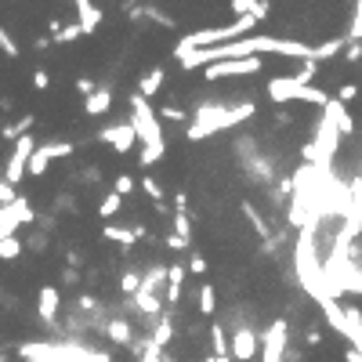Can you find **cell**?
Returning <instances> with one entry per match:
<instances>
[{
	"label": "cell",
	"instance_id": "cell-37",
	"mask_svg": "<svg viewBox=\"0 0 362 362\" xmlns=\"http://www.w3.org/2000/svg\"><path fill=\"white\" fill-rule=\"evenodd\" d=\"M0 51H4L8 58H18V55H22V51H18V44H15V36H11L4 26H0Z\"/></svg>",
	"mask_w": 362,
	"mask_h": 362
},
{
	"label": "cell",
	"instance_id": "cell-34",
	"mask_svg": "<svg viewBox=\"0 0 362 362\" xmlns=\"http://www.w3.org/2000/svg\"><path fill=\"white\" fill-rule=\"evenodd\" d=\"M348 40L351 44H362V0L355 4V15H351V26H348Z\"/></svg>",
	"mask_w": 362,
	"mask_h": 362
},
{
	"label": "cell",
	"instance_id": "cell-24",
	"mask_svg": "<svg viewBox=\"0 0 362 362\" xmlns=\"http://www.w3.org/2000/svg\"><path fill=\"white\" fill-rule=\"evenodd\" d=\"M134 308L145 315V319H160L163 315V305L156 293H134Z\"/></svg>",
	"mask_w": 362,
	"mask_h": 362
},
{
	"label": "cell",
	"instance_id": "cell-47",
	"mask_svg": "<svg viewBox=\"0 0 362 362\" xmlns=\"http://www.w3.org/2000/svg\"><path fill=\"white\" fill-rule=\"evenodd\" d=\"M344 58H348V62H358V58H362V44H348V48H344Z\"/></svg>",
	"mask_w": 362,
	"mask_h": 362
},
{
	"label": "cell",
	"instance_id": "cell-21",
	"mask_svg": "<svg viewBox=\"0 0 362 362\" xmlns=\"http://www.w3.org/2000/svg\"><path fill=\"white\" fill-rule=\"evenodd\" d=\"M105 337H109L113 344H134V330L127 319H113V323L105 326Z\"/></svg>",
	"mask_w": 362,
	"mask_h": 362
},
{
	"label": "cell",
	"instance_id": "cell-4",
	"mask_svg": "<svg viewBox=\"0 0 362 362\" xmlns=\"http://www.w3.org/2000/svg\"><path fill=\"white\" fill-rule=\"evenodd\" d=\"M131 127H134L141 148H167L163 131H160V116H156V109H153V105H148L141 95L131 98Z\"/></svg>",
	"mask_w": 362,
	"mask_h": 362
},
{
	"label": "cell",
	"instance_id": "cell-46",
	"mask_svg": "<svg viewBox=\"0 0 362 362\" xmlns=\"http://www.w3.org/2000/svg\"><path fill=\"white\" fill-rule=\"evenodd\" d=\"M305 344H308V348L323 344V330H319V326H308V330H305Z\"/></svg>",
	"mask_w": 362,
	"mask_h": 362
},
{
	"label": "cell",
	"instance_id": "cell-39",
	"mask_svg": "<svg viewBox=\"0 0 362 362\" xmlns=\"http://www.w3.org/2000/svg\"><path fill=\"white\" fill-rule=\"evenodd\" d=\"M156 116H160V120H170V123H185V109H178V105H163Z\"/></svg>",
	"mask_w": 362,
	"mask_h": 362
},
{
	"label": "cell",
	"instance_id": "cell-20",
	"mask_svg": "<svg viewBox=\"0 0 362 362\" xmlns=\"http://www.w3.org/2000/svg\"><path fill=\"white\" fill-rule=\"evenodd\" d=\"M109 109H113V91L109 88H98L91 98H83V113H88V116H102Z\"/></svg>",
	"mask_w": 362,
	"mask_h": 362
},
{
	"label": "cell",
	"instance_id": "cell-35",
	"mask_svg": "<svg viewBox=\"0 0 362 362\" xmlns=\"http://www.w3.org/2000/svg\"><path fill=\"white\" fill-rule=\"evenodd\" d=\"M120 290H123L127 297H134V293L141 290V275H134V272H123V275H120Z\"/></svg>",
	"mask_w": 362,
	"mask_h": 362
},
{
	"label": "cell",
	"instance_id": "cell-25",
	"mask_svg": "<svg viewBox=\"0 0 362 362\" xmlns=\"http://www.w3.org/2000/svg\"><path fill=\"white\" fill-rule=\"evenodd\" d=\"M120 210H123V196H116L113 188H109V193L102 196V203H98V218H105V225H109Z\"/></svg>",
	"mask_w": 362,
	"mask_h": 362
},
{
	"label": "cell",
	"instance_id": "cell-14",
	"mask_svg": "<svg viewBox=\"0 0 362 362\" xmlns=\"http://www.w3.org/2000/svg\"><path fill=\"white\" fill-rule=\"evenodd\" d=\"M102 236L109 239V243H116V246L127 253V250H134V243L141 239V232H138V225H134V228H123V225H113V221H109V225L102 228Z\"/></svg>",
	"mask_w": 362,
	"mask_h": 362
},
{
	"label": "cell",
	"instance_id": "cell-33",
	"mask_svg": "<svg viewBox=\"0 0 362 362\" xmlns=\"http://www.w3.org/2000/svg\"><path fill=\"white\" fill-rule=\"evenodd\" d=\"M44 148H48V156H51V160H66V156H73V153H76V145H73V141H48Z\"/></svg>",
	"mask_w": 362,
	"mask_h": 362
},
{
	"label": "cell",
	"instance_id": "cell-32",
	"mask_svg": "<svg viewBox=\"0 0 362 362\" xmlns=\"http://www.w3.org/2000/svg\"><path fill=\"white\" fill-rule=\"evenodd\" d=\"M138 188H141V193H145L148 200H153V203H163V185H160V181H156L153 174H145Z\"/></svg>",
	"mask_w": 362,
	"mask_h": 362
},
{
	"label": "cell",
	"instance_id": "cell-1",
	"mask_svg": "<svg viewBox=\"0 0 362 362\" xmlns=\"http://www.w3.org/2000/svg\"><path fill=\"white\" fill-rule=\"evenodd\" d=\"M258 113V105L253 102H239V105H221V102H207L196 109L193 123H188V141H203V138H214L228 127H239L243 120H250Z\"/></svg>",
	"mask_w": 362,
	"mask_h": 362
},
{
	"label": "cell",
	"instance_id": "cell-11",
	"mask_svg": "<svg viewBox=\"0 0 362 362\" xmlns=\"http://www.w3.org/2000/svg\"><path fill=\"white\" fill-rule=\"evenodd\" d=\"M33 221H36V218H33V207L18 196L15 203L0 207V239H11L18 225H33Z\"/></svg>",
	"mask_w": 362,
	"mask_h": 362
},
{
	"label": "cell",
	"instance_id": "cell-5",
	"mask_svg": "<svg viewBox=\"0 0 362 362\" xmlns=\"http://www.w3.org/2000/svg\"><path fill=\"white\" fill-rule=\"evenodd\" d=\"M268 98H272L275 105L308 102V105H319V109H326V105H330V95H326V91H319V88H301V83H293L290 76L268 80Z\"/></svg>",
	"mask_w": 362,
	"mask_h": 362
},
{
	"label": "cell",
	"instance_id": "cell-30",
	"mask_svg": "<svg viewBox=\"0 0 362 362\" xmlns=\"http://www.w3.org/2000/svg\"><path fill=\"white\" fill-rule=\"evenodd\" d=\"M22 250H26V243L18 239V236L0 239V261H15V258H22Z\"/></svg>",
	"mask_w": 362,
	"mask_h": 362
},
{
	"label": "cell",
	"instance_id": "cell-26",
	"mask_svg": "<svg viewBox=\"0 0 362 362\" xmlns=\"http://www.w3.org/2000/svg\"><path fill=\"white\" fill-rule=\"evenodd\" d=\"M170 340H174V326H170V315L163 312V315L156 319V330H153V344L163 351V348L170 344Z\"/></svg>",
	"mask_w": 362,
	"mask_h": 362
},
{
	"label": "cell",
	"instance_id": "cell-22",
	"mask_svg": "<svg viewBox=\"0 0 362 362\" xmlns=\"http://www.w3.org/2000/svg\"><path fill=\"white\" fill-rule=\"evenodd\" d=\"M196 308H200V315H214L218 312V290H214V283H203L200 286V293H196Z\"/></svg>",
	"mask_w": 362,
	"mask_h": 362
},
{
	"label": "cell",
	"instance_id": "cell-17",
	"mask_svg": "<svg viewBox=\"0 0 362 362\" xmlns=\"http://www.w3.org/2000/svg\"><path fill=\"white\" fill-rule=\"evenodd\" d=\"M185 279H188V265H170L167 268V305H178L181 301Z\"/></svg>",
	"mask_w": 362,
	"mask_h": 362
},
{
	"label": "cell",
	"instance_id": "cell-29",
	"mask_svg": "<svg viewBox=\"0 0 362 362\" xmlns=\"http://www.w3.org/2000/svg\"><path fill=\"white\" fill-rule=\"evenodd\" d=\"M174 236L188 246L193 243V225H188V210H174Z\"/></svg>",
	"mask_w": 362,
	"mask_h": 362
},
{
	"label": "cell",
	"instance_id": "cell-42",
	"mask_svg": "<svg viewBox=\"0 0 362 362\" xmlns=\"http://www.w3.org/2000/svg\"><path fill=\"white\" fill-rule=\"evenodd\" d=\"M207 258H203V253H193V258H188V275H207Z\"/></svg>",
	"mask_w": 362,
	"mask_h": 362
},
{
	"label": "cell",
	"instance_id": "cell-31",
	"mask_svg": "<svg viewBox=\"0 0 362 362\" xmlns=\"http://www.w3.org/2000/svg\"><path fill=\"white\" fill-rule=\"evenodd\" d=\"M315 73H319V62H301V69H297L290 80H293V83H301V88H312Z\"/></svg>",
	"mask_w": 362,
	"mask_h": 362
},
{
	"label": "cell",
	"instance_id": "cell-10",
	"mask_svg": "<svg viewBox=\"0 0 362 362\" xmlns=\"http://www.w3.org/2000/svg\"><path fill=\"white\" fill-rule=\"evenodd\" d=\"M261 351V333L258 330H250V326H236L228 337V355L236 358V362H253Z\"/></svg>",
	"mask_w": 362,
	"mask_h": 362
},
{
	"label": "cell",
	"instance_id": "cell-48",
	"mask_svg": "<svg viewBox=\"0 0 362 362\" xmlns=\"http://www.w3.org/2000/svg\"><path fill=\"white\" fill-rule=\"evenodd\" d=\"M80 308H83V312H95V308H98V301H95L91 293H83V297H80Z\"/></svg>",
	"mask_w": 362,
	"mask_h": 362
},
{
	"label": "cell",
	"instance_id": "cell-38",
	"mask_svg": "<svg viewBox=\"0 0 362 362\" xmlns=\"http://www.w3.org/2000/svg\"><path fill=\"white\" fill-rule=\"evenodd\" d=\"M80 36H83V29L73 22V26H62V33L55 40H58V44H73V40H80Z\"/></svg>",
	"mask_w": 362,
	"mask_h": 362
},
{
	"label": "cell",
	"instance_id": "cell-19",
	"mask_svg": "<svg viewBox=\"0 0 362 362\" xmlns=\"http://www.w3.org/2000/svg\"><path fill=\"white\" fill-rule=\"evenodd\" d=\"M326 109H330L333 120H337V134H340V138H351V134H355V120H351V113H348V105H340L337 98H330Z\"/></svg>",
	"mask_w": 362,
	"mask_h": 362
},
{
	"label": "cell",
	"instance_id": "cell-23",
	"mask_svg": "<svg viewBox=\"0 0 362 362\" xmlns=\"http://www.w3.org/2000/svg\"><path fill=\"white\" fill-rule=\"evenodd\" d=\"M210 351H214V358H232L228 355V333H225V326L221 323H210Z\"/></svg>",
	"mask_w": 362,
	"mask_h": 362
},
{
	"label": "cell",
	"instance_id": "cell-40",
	"mask_svg": "<svg viewBox=\"0 0 362 362\" xmlns=\"http://www.w3.org/2000/svg\"><path fill=\"white\" fill-rule=\"evenodd\" d=\"M33 88H36V91H48V88H51V73H48L44 66L33 69Z\"/></svg>",
	"mask_w": 362,
	"mask_h": 362
},
{
	"label": "cell",
	"instance_id": "cell-8",
	"mask_svg": "<svg viewBox=\"0 0 362 362\" xmlns=\"http://www.w3.org/2000/svg\"><path fill=\"white\" fill-rule=\"evenodd\" d=\"M33 153H36V138H33V134H26V138H18V141H15L11 156H8V163H4V181H8V185H18V181L26 178Z\"/></svg>",
	"mask_w": 362,
	"mask_h": 362
},
{
	"label": "cell",
	"instance_id": "cell-50",
	"mask_svg": "<svg viewBox=\"0 0 362 362\" xmlns=\"http://www.w3.org/2000/svg\"><path fill=\"white\" fill-rule=\"evenodd\" d=\"M344 362H362V351H355V348H348V351H344Z\"/></svg>",
	"mask_w": 362,
	"mask_h": 362
},
{
	"label": "cell",
	"instance_id": "cell-41",
	"mask_svg": "<svg viewBox=\"0 0 362 362\" xmlns=\"http://www.w3.org/2000/svg\"><path fill=\"white\" fill-rule=\"evenodd\" d=\"M358 98V83H340L337 88V102L344 105V102H355Z\"/></svg>",
	"mask_w": 362,
	"mask_h": 362
},
{
	"label": "cell",
	"instance_id": "cell-44",
	"mask_svg": "<svg viewBox=\"0 0 362 362\" xmlns=\"http://www.w3.org/2000/svg\"><path fill=\"white\" fill-rule=\"evenodd\" d=\"M76 91H80L83 98H91L98 88H95V80H91V76H76Z\"/></svg>",
	"mask_w": 362,
	"mask_h": 362
},
{
	"label": "cell",
	"instance_id": "cell-15",
	"mask_svg": "<svg viewBox=\"0 0 362 362\" xmlns=\"http://www.w3.org/2000/svg\"><path fill=\"white\" fill-rule=\"evenodd\" d=\"M76 26L83 29V33H98V26H102V8L98 4H91V0H76Z\"/></svg>",
	"mask_w": 362,
	"mask_h": 362
},
{
	"label": "cell",
	"instance_id": "cell-13",
	"mask_svg": "<svg viewBox=\"0 0 362 362\" xmlns=\"http://www.w3.org/2000/svg\"><path fill=\"white\" fill-rule=\"evenodd\" d=\"M58 308H62V293H58V286H40V293H36V312H40V319H44L48 326H55L58 323Z\"/></svg>",
	"mask_w": 362,
	"mask_h": 362
},
{
	"label": "cell",
	"instance_id": "cell-3",
	"mask_svg": "<svg viewBox=\"0 0 362 362\" xmlns=\"http://www.w3.org/2000/svg\"><path fill=\"white\" fill-rule=\"evenodd\" d=\"M337 145H340V134H337V120L330 109H323V116H319L315 123V138H312V148H315V170L319 174H330V167H333V156H337Z\"/></svg>",
	"mask_w": 362,
	"mask_h": 362
},
{
	"label": "cell",
	"instance_id": "cell-12",
	"mask_svg": "<svg viewBox=\"0 0 362 362\" xmlns=\"http://www.w3.org/2000/svg\"><path fill=\"white\" fill-rule=\"evenodd\" d=\"M98 141L113 145L116 153L123 156V153H131V148L138 145V134H134L131 120H127V123H113V127H102V131H98Z\"/></svg>",
	"mask_w": 362,
	"mask_h": 362
},
{
	"label": "cell",
	"instance_id": "cell-7",
	"mask_svg": "<svg viewBox=\"0 0 362 362\" xmlns=\"http://www.w3.org/2000/svg\"><path fill=\"white\" fill-rule=\"evenodd\" d=\"M290 351V323L275 319V323L261 333V362H283Z\"/></svg>",
	"mask_w": 362,
	"mask_h": 362
},
{
	"label": "cell",
	"instance_id": "cell-6",
	"mask_svg": "<svg viewBox=\"0 0 362 362\" xmlns=\"http://www.w3.org/2000/svg\"><path fill=\"white\" fill-rule=\"evenodd\" d=\"M253 48H258V58L261 55H283V58H297V62H315V44H301V40L253 33Z\"/></svg>",
	"mask_w": 362,
	"mask_h": 362
},
{
	"label": "cell",
	"instance_id": "cell-27",
	"mask_svg": "<svg viewBox=\"0 0 362 362\" xmlns=\"http://www.w3.org/2000/svg\"><path fill=\"white\" fill-rule=\"evenodd\" d=\"M243 214L250 218V228H253V232H258V236L268 243V239H272V228H268V221L258 214V207H253V203H243Z\"/></svg>",
	"mask_w": 362,
	"mask_h": 362
},
{
	"label": "cell",
	"instance_id": "cell-18",
	"mask_svg": "<svg viewBox=\"0 0 362 362\" xmlns=\"http://www.w3.org/2000/svg\"><path fill=\"white\" fill-rule=\"evenodd\" d=\"M163 83H167V69H163V66H153V69H148V73L138 80V95L148 102L153 95H160V91H163Z\"/></svg>",
	"mask_w": 362,
	"mask_h": 362
},
{
	"label": "cell",
	"instance_id": "cell-49",
	"mask_svg": "<svg viewBox=\"0 0 362 362\" xmlns=\"http://www.w3.org/2000/svg\"><path fill=\"white\" fill-rule=\"evenodd\" d=\"M51 44H55V40H51V36H40V40H36V44H33V48H36V51H48Z\"/></svg>",
	"mask_w": 362,
	"mask_h": 362
},
{
	"label": "cell",
	"instance_id": "cell-43",
	"mask_svg": "<svg viewBox=\"0 0 362 362\" xmlns=\"http://www.w3.org/2000/svg\"><path fill=\"white\" fill-rule=\"evenodd\" d=\"M18 200V193H15V185H8L4 178H0V207H8V203H15Z\"/></svg>",
	"mask_w": 362,
	"mask_h": 362
},
{
	"label": "cell",
	"instance_id": "cell-2",
	"mask_svg": "<svg viewBox=\"0 0 362 362\" xmlns=\"http://www.w3.org/2000/svg\"><path fill=\"white\" fill-rule=\"evenodd\" d=\"M18 355L26 362H113L105 351L80 348V344H51V340H29L18 344Z\"/></svg>",
	"mask_w": 362,
	"mask_h": 362
},
{
	"label": "cell",
	"instance_id": "cell-36",
	"mask_svg": "<svg viewBox=\"0 0 362 362\" xmlns=\"http://www.w3.org/2000/svg\"><path fill=\"white\" fill-rule=\"evenodd\" d=\"M134 188H138V185H134V178H131V174H116V185H113V193H116V196H123V200H127V196L134 193Z\"/></svg>",
	"mask_w": 362,
	"mask_h": 362
},
{
	"label": "cell",
	"instance_id": "cell-45",
	"mask_svg": "<svg viewBox=\"0 0 362 362\" xmlns=\"http://www.w3.org/2000/svg\"><path fill=\"white\" fill-rule=\"evenodd\" d=\"M148 340H153V337H148ZM138 362H163V351H160L156 344H148V348L138 355Z\"/></svg>",
	"mask_w": 362,
	"mask_h": 362
},
{
	"label": "cell",
	"instance_id": "cell-51",
	"mask_svg": "<svg viewBox=\"0 0 362 362\" xmlns=\"http://www.w3.org/2000/svg\"><path fill=\"white\" fill-rule=\"evenodd\" d=\"M0 362H4V351H0Z\"/></svg>",
	"mask_w": 362,
	"mask_h": 362
},
{
	"label": "cell",
	"instance_id": "cell-16",
	"mask_svg": "<svg viewBox=\"0 0 362 362\" xmlns=\"http://www.w3.org/2000/svg\"><path fill=\"white\" fill-rule=\"evenodd\" d=\"M232 11H236L239 18H253V22H265L272 4L268 0H232Z\"/></svg>",
	"mask_w": 362,
	"mask_h": 362
},
{
	"label": "cell",
	"instance_id": "cell-28",
	"mask_svg": "<svg viewBox=\"0 0 362 362\" xmlns=\"http://www.w3.org/2000/svg\"><path fill=\"white\" fill-rule=\"evenodd\" d=\"M48 167H51L48 148H44V145H36V153H33V160H29V170H26V174H29V178H44V174H48Z\"/></svg>",
	"mask_w": 362,
	"mask_h": 362
},
{
	"label": "cell",
	"instance_id": "cell-9",
	"mask_svg": "<svg viewBox=\"0 0 362 362\" xmlns=\"http://www.w3.org/2000/svg\"><path fill=\"white\" fill-rule=\"evenodd\" d=\"M253 73H265V62H261V58H236V62H214V66H207V69H203V80L214 83V80L253 76Z\"/></svg>",
	"mask_w": 362,
	"mask_h": 362
}]
</instances>
